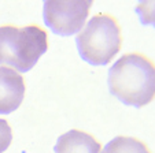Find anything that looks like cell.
Here are the masks:
<instances>
[{"instance_id":"obj_1","label":"cell","mask_w":155,"mask_h":153,"mask_svg":"<svg viewBox=\"0 0 155 153\" xmlns=\"http://www.w3.org/2000/svg\"><path fill=\"white\" fill-rule=\"evenodd\" d=\"M107 82L121 103L141 108L155 98V63L143 53H125L110 67Z\"/></svg>"},{"instance_id":"obj_2","label":"cell","mask_w":155,"mask_h":153,"mask_svg":"<svg viewBox=\"0 0 155 153\" xmlns=\"http://www.w3.org/2000/svg\"><path fill=\"white\" fill-rule=\"evenodd\" d=\"M48 49V34L38 25L0 26V66L28 72Z\"/></svg>"},{"instance_id":"obj_3","label":"cell","mask_w":155,"mask_h":153,"mask_svg":"<svg viewBox=\"0 0 155 153\" xmlns=\"http://www.w3.org/2000/svg\"><path fill=\"white\" fill-rule=\"evenodd\" d=\"M76 45L82 60L92 66H106L118 55L122 46L121 27L108 14H96L78 33Z\"/></svg>"},{"instance_id":"obj_4","label":"cell","mask_w":155,"mask_h":153,"mask_svg":"<svg viewBox=\"0 0 155 153\" xmlns=\"http://www.w3.org/2000/svg\"><path fill=\"white\" fill-rule=\"evenodd\" d=\"M92 2H44L43 18L45 26L55 34H77L88 18Z\"/></svg>"},{"instance_id":"obj_5","label":"cell","mask_w":155,"mask_h":153,"mask_svg":"<svg viewBox=\"0 0 155 153\" xmlns=\"http://www.w3.org/2000/svg\"><path fill=\"white\" fill-rule=\"evenodd\" d=\"M24 77L10 67L0 66V113L8 115L19 108L25 97Z\"/></svg>"},{"instance_id":"obj_6","label":"cell","mask_w":155,"mask_h":153,"mask_svg":"<svg viewBox=\"0 0 155 153\" xmlns=\"http://www.w3.org/2000/svg\"><path fill=\"white\" fill-rule=\"evenodd\" d=\"M55 153H100L102 144L94 135L81 130H73L62 134L54 146Z\"/></svg>"},{"instance_id":"obj_7","label":"cell","mask_w":155,"mask_h":153,"mask_svg":"<svg viewBox=\"0 0 155 153\" xmlns=\"http://www.w3.org/2000/svg\"><path fill=\"white\" fill-rule=\"evenodd\" d=\"M100 153H151L143 141L133 137L118 135L108 142Z\"/></svg>"},{"instance_id":"obj_8","label":"cell","mask_w":155,"mask_h":153,"mask_svg":"<svg viewBox=\"0 0 155 153\" xmlns=\"http://www.w3.org/2000/svg\"><path fill=\"white\" fill-rule=\"evenodd\" d=\"M141 25H151L155 27V2H140L135 7Z\"/></svg>"},{"instance_id":"obj_9","label":"cell","mask_w":155,"mask_h":153,"mask_svg":"<svg viewBox=\"0 0 155 153\" xmlns=\"http://www.w3.org/2000/svg\"><path fill=\"white\" fill-rule=\"evenodd\" d=\"M12 141L11 126L6 119H0V153H4Z\"/></svg>"}]
</instances>
